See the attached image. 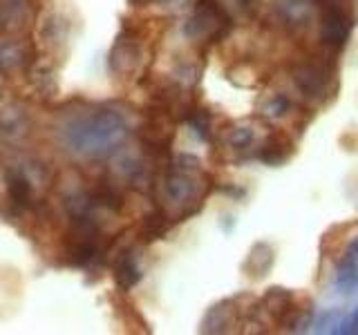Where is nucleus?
Returning <instances> with one entry per match:
<instances>
[{"label":"nucleus","instance_id":"nucleus-1","mask_svg":"<svg viewBox=\"0 0 358 335\" xmlns=\"http://www.w3.org/2000/svg\"><path fill=\"white\" fill-rule=\"evenodd\" d=\"M210 177L199 168L195 156H179L166 172V195L175 208L173 219L184 221L195 215L204 206V199L210 193Z\"/></svg>","mask_w":358,"mask_h":335},{"label":"nucleus","instance_id":"nucleus-2","mask_svg":"<svg viewBox=\"0 0 358 335\" xmlns=\"http://www.w3.org/2000/svg\"><path fill=\"white\" fill-rule=\"evenodd\" d=\"M233 29V18L220 0H197L193 14L188 18L186 34L197 45H217Z\"/></svg>","mask_w":358,"mask_h":335},{"label":"nucleus","instance_id":"nucleus-3","mask_svg":"<svg viewBox=\"0 0 358 335\" xmlns=\"http://www.w3.org/2000/svg\"><path fill=\"white\" fill-rule=\"evenodd\" d=\"M294 83L298 92L311 103H322L329 94L336 92V65L324 56H313V59L302 61L294 70Z\"/></svg>","mask_w":358,"mask_h":335},{"label":"nucleus","instance_id":"nucleus-4","mask_svg":"<svg viewBox=\"0 0 358 335\" xmlns=\"http://www.w3.org/2000/svg\"><path fill=\"white\" fill-rule=\"evenodd\" d=\"M356 27V11L347 3L324 5L320 14V40L329 52H343Z\"/></svg>","mask_w":358,"mask_h":335},{"label":"nucleus","instance_id":"nucleus-5","mask_svg":"<svg viewBox=\"0 0 358 335\" xmlns=\"http://www.w3.org/2000/svg\"><path fill=\"white\" fill-rule=\"evenodd\" d=\"M260 306L264 313L280 327H294L300 320V308L296 304V297L287 288H268L264 297L260 299Z\"/></svg>","mask_w":358,"mask_h":335},{"label":"nucleus","instance_id":"nucleus-6","mask_svg":"<svg viewBox=\"0 0 358 335\" xmlns=\"http://www.w3.org/2000/svg\"><path fill=\"white\" fill-rule=\"evenodd\" d=\"M291 152H294V143H291V139L287 134L275 132V134H268L264 139L260 150H257V159L268 165H280L289 159Z\"/></svg>","mask_w":358,"mask_h":335},{"label":"nucleus","instance_id":"nucleus-7","mask_svg":"<svg viewBox=\"0 0 358 335\" xmlns=\"http://www.w3.org/2000/svg\"><path fill=\"white\" fill-rule=\"evenodd\" d=\"M112 275H115V282L121 290H130L134 284L139 282V266H137V260H134V255L130 251H123L117 262H115V271H112Z\"/></svg>","mask_w":358,"mask_h":335},{"label":"nucleus","instance_id":"nucleus-8","mask_svg":"<svg viewBox=\"0 0 358 335\" xmlns=\"http://www.w3.org/2000/svg\"><path fill=\"white\" fill-rule=\"evenodd\" d=\"M175 223V219L168 215L164 208H155L150 215H145L143 223H141V239L143 241H155V239H162L164 234L171 230V226Z\"/></svg>","mask_w":358,"mask_h":335},{"label":"nucleus","instance_id":"nucleus-9","mask_svg":"<svg viewBox=\"0 0 358 335\" xmlns=\"http://www.w3.org/2000/svg\"><path fill=\"white\" fill-rule=\"evenodd\" d=\"M271 266H273L271 246H268V244H255L251 248V255L246 257V262H244V271L249 277L260 279V277H264L268 271H271Z\"/></svg>","mask_w":358,"mask_h":335},{"label":"nucleus","instance_id":"nucleus-10","mask_svg":"<svg viewBox=\"0 0 358 335\" xmlns=\"http://www.w3.org/2000/svg\"><path fill=\"white\" fill-rule=\"evenodd\" d=\"M316 3L320 7H324V5H334V3H350V0H316Z\"/></svg>","mask_w":358,"mask_h":335}]
</instances>
